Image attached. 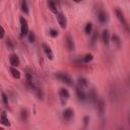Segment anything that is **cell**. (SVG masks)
I'll list each match as a JSON object with an SVG mask.
<instances>
[{
    "instance_id": "2",
    "label": "cell",
    "mask_w": 130,
    "mask_h": 130,
    "mask_svg": "<svg viewBox=\"0 0 130 130\" xmlns=\"http://www.w3.org/2000/svg\"><path fill=\"white\" fill-rule=\"evenodd\" d=\"M115 13H116V15H117L118 19L120 20V22L122 23V25L125 27L126 31H129L128 22H127V20H126V18H125V16H124V13L122 12V10H121V9H119V8H116V9H115Z\"/></svg>"
},
{
    "instance_id": "29",
    "label": "cell",
    "mask_w": 130,
    "mask_h": 130,
    "mask_svg": "<svg viewBox=\"0 0 130 130\" xmlns=\"http://www.w3.org/2000/svg\"><path fill=\"white\" fill-rule=\"evenodd\" d=\"M88 122H89V117L85 116V117L83 118V123H84V125H87V124H88Z\"/></svg>"
},
{
    "instance_id": "13",
    "label": "cell",
    "mask_w": 130,
    "mask_h": 130,
    "mask_svg": "<svg viewBox=\"0 0 130 130\" xmlns=\"http://www.w3.org/2000/svg\"><path fill=\"white\" fill-rule=\"evenodd\" d=\"M0 122H1V124L5 125V126H10V122H9L8 118L6 117V113L5 112H2L1 117H0Z\"/></svg>"
},
{
    "instance_id": "18",
    "label": "cell",
    "mask_w": 130,
    "mask_h": 130,
    "mask_svg": "<svg viewBox=\"0 0 130 130\" xmlns=\"http://www.w3.org/2000/svg\"><path fill=\"white\" fill-rule=\"evenodd\" d=\"M91 30H92V24L90 22H87L86 25H85V28H84V31L86 35H90L91 34Z\"/></svg>"
},
{
    "instance_id": "11",
    "label": "cell",
    "mask_w": 130,
    "mask_h": 130,
    "mask_svg": "<svg viewBox=\"0 0 130 130\" xmlns=\"http://www.w3.org/2000/svg\"><path fill=\"white\" fill-rule=\"evenodd\" d=\"M98 18H99V20L101 21V22H106L107 21V19H108V16H107V13L104 11V10H100L99 12H98Z\"/></svg>"
},
{
    "instance_id": "25",
    "label": "cell",
    "mask_w": 130,
    "mask_h": 130,
    "mask_svg": "<svg viewBox=\"0 0 130 130\" xmlns=\"http://www.w3.org/2000/svg\"><path fill=\"white\" fill-rule=\"evenodd\" d=\"M2 99H3V103H4V105L6 106V107H8V98H7V95L3 92L2 93Z\"/></svg>"
},
{
    "instance_id": "17",
    "label": "cell",
    "mask_w": 130,
    "mask_h": 130,
    "mask_svg": "<svg viewBox=\"0 0 130 130\" xmlns=\"http://www.w3.org/2000/svg\"><path fill=\"white\" fill-rule=\"evenodd\" d=\"M48 6H49V8L51 9V11L52 12H54V13H58V9H57V6H56V4L54 3V2H48Z\"/></svg>"
},
{
    "instance_id": "21",
    "label": "cell",
    "mask_w": 130,
    "mask_h": 130,
    "mask_svg": "<svg viewBox=\"0 0 130 130\" xmlns=\"http://www.w3.org/2000/svg\"><path fill=\"white\" fill-rule=\"evenodd\" d=\"M112 39H113V42H114L118 47H120V38H119L117 35H114Z\"/></svg>"
},
{
    "instance_id": "4",
    "label": "cell",
    "mask_w": 130,
    "mask_h": 130,
    "mask_svg": "<svg viewBox=\"0 0 130 130\" xmlns=\"http://www.w3.org/2000/svg\"><path fill=\"white\" fill-rule=\"evenodd\" d=\"M56 17H57V20H58L60 26H61L62 28H65L66 25H67V20H66V17L64 16V14L58 12V13L56 14Z\"/></svg>"
},
{
    "instance_id": "3",
    "label": "cell",
    "mask_w": 130,
    "mask_h": 130,
    "mask_svg": "<svg viewBox=\"0 0 130 130\" xmlns=\"http://www.w3.org/2000/svg\"><path fill=\"white\" fill-rule=\"evenodd\" d=\"M19 21H20V31H21V35L22 36L28 35V24H27L26 19L24 17H20Z\"/></svg>"
},
{
    "instance_id": "12",
    "label": "cell",
    "mask_w": 130,
    "mask_h": 130,
    "mask_svg": "<svg viewBox=\"0 0 130 130\" xmlns=\"http://www.w3.org/2000/svg\"><path fill=\"white\" fill-rule=\"evenodd\" d=\"M59 95L63 100H68L70 98V93H69V91L66 88H61L60 91H59Z\"/></svg>"
},
{
    "instance_id": "5",
    "label": "cell",
    "mask_w": 130,
    "mask_h": 130,
    "mask_svg": "<svg viewBox=\"0 0 130 130\" xmlns=\"http://www.w3.org/2000/svg\"><path fill=\"white\" fill-rule=\"evenodd\" d=\"M73 115H74V112H73V110L70 109V108L65 109V110L63 111V118H64L65 120H67V121H69V120L73 117Z\"/></svg>"
},
{
    "instance_id": "10",
    "label": "cell",
    "mask_w": 130,
    "mask_h": 130,
    "mask_svg": "<svg viewBox=\"0 0 130 130\" xmlns=\"http://www.w3.org/2000/svg\"><path fill=\"white\" fill-rule=\"evenodd\" d=\"M76 95H77V98H78L79 101H84V100L86 99L85 92H84L83 89L80 88V87H77V88H76Z\"/></svg>"
},
{
    "instance_id": "22",
    "label": "cell",
    "mask_w": 130,
    "mask_h": 130,
    "mask_svg": "<svg viewBox=\"0 0 130 130\" xmlns=\"http://www.w3.org/2000/svg\"><path fill=\"white\" fill-rule=\"evenodd\" d=\"M49 35H50L51 37L55 38V37L58 36V30H56V29H54V28H51V29L49 30Z\"/></svg>"
},
{
    "instance_id": "1",
    "label": "cell",
    "mask_w": 130,
    "mask_h": 130,
    "mask_svg": "<svg viewBox=\"0 0 130 130\" xmlns=\"http://www.w3.org/2000/svg\"><path fill=\"white\" fill-rule=\"evenodd\" d=\"M56 77L59 79V80H61L62 82H64V83H66V84H68V85H73V80H72V78L69 76V74L68 73H65V72H57L56 73Z\"/></svg>"
},
{
    "instance_id": "28",
    "label": "cell",
    "mask_w": 130,
    "mask_h": 130,
    "mask_svg": "<svg viewBox=\"0 0 130 130\" xmlns=\"http://www.w3.org/2000/svg\"><path fill=\"white\" fill-rule=\"evenodd\" d=\"M89 96H90V99L92 100V102H94V101H95V93H94V90H91V92H90Z\"/></svg>"
},
{
    "instance_id": "19",
    "label": "cell",
    "mask_w": 130,
    "mask_h": 130,
    "mask_svg": "<svg viewBox=\"0 0 130 130\" xmlns=\"http://www.w3.org/2000/svg\"><path fill=\"white\" fill-rule=\"evenodd\" d=\"M98 108H99V110H100L101 115H103V114H104V111H105V103H104L103 100H101V101L99 102V106H98Z\"/></svg>"
},
{
    "instance_id": "30",
    "label": "cell",
    "mask_w": 130,
    "mask_h": 130,
    "mask_svg": "<svg viewBox=\"0 0 130 130\" xmlns=\"http://www.w3.org/2000/svg\"><path fill=\"white\" fill-rule=\"evenodd\" d=\"M95 40H96V34H94L92 36V39H91V45H93L95 43Z\"/></svg>"
},
{
    "instance_id": "31",
    "label": "cell",
    "mask_w": 130,
    "mask_h": 130,
    "mask_svg": "<svg viewBox=\"0 0 130 130\" xmlns=\"http://www.w3.org/2000/svg\"><path fill=\"white\" fill-rule=\"evenodd\" d=\"M0 130H4V128H2V127H0Z\"/></svg>"
},
{
    "instance_id": "15",
    "label": "cell",
    "mask_w": 130,
    "mask_h": 130,
    "mask_svg": "<svg viewBox=\"0 0 130 130\" xmlns=\"http://www.w3.org/2000/svg\"><path fill=\"white\" fill-rule=\"evenodd\" d=\"M10 72H11V75H12L14 78H16V79L20 78V72H19L15 67H11V68H10Z\"/></svg>"
},
{
    "instance_id": "23",
    "label": "cell",
    "mask_w": 130,
    "mask_h": 130,
    "mask_svg": "<svg viewBox=\"0 0 130 130\" xmlns=\"http://www.w3.org/2000/svg\"><path fill=\"white\" fill-rule=\"evenodd\" d=\"M35 39H36L35 34H34L32 31H28V41H29L30 43H34V42H35Z\"/></svg>"
},
{
    "instance_id": "6",
    "label": "cell",
    "mask_w": 130,
    "mask_h": 130,
    "mask_svg": "<svg viewBox=\"0 0 130 130\" xmlns=\"http://www.w3.org/2000/svg\"><path fill=\"white\" fill-rule=\"evenodd\" d=\"M43 48H44V51H45L46 56L48 57V59L53 60V59H54V54H53V52H52L51 48H50L48 45H46V44H43Z\"/></svg>"
},
{
    "instance_id": "14",
    "label": "cell",
    "mask_w": 130,
    "mask_h": 130,
    "mask_svg": "<svg viewBox=\"0 0 130 130\" xmlns=\"http://www.w3.org/2000/svg\"><path fill=\"white\" fill-rule=\"evenodd\" d=\"M77 83H78V85H79V87H80V88L86 87V86L88 85V81H87V79H86V78H84V77H79V78H78Z\"/></svg>"
},
{
    "instance_id": "26",
    "label": "cell",
    "mask_w": 130,
    "mask_h": 130,
    "mask_svg": "<svg viewBox=\"0 0 130 130\" xmlns=\"http://www.w3.org/2000/svg\"><path fill=\"white\" fill-rule=\"evenodd\" d=\"M6 45H7V47H9V49H10V50H13V45H12V43H11V41H10V40H7Z\"/></svg>"
},
{
    "instance_id": "9",
    "label": "cell",
    "mask_w": 130,
    "mask_h": 130,
    "mask_svg": "<svg viewBox=\"0 0 130 130\" xmlns=\"http://www.w3.org/2000/svg\"><path fill=\"white\" fill-rule=\"evenodd\" d=\"M102 40H103V43L108 45L109 44V41H110V34H109V30L108 29H104L103 32H102Z\"/></svg>"
},
{
    "instance_id": "8",
    "label": "cell",
    "mask_w": 130,
    "mask_h": 130,
    "mask_svg": "<svg viewBox=\"0 0 130 130\" xmlns=\"http://www.w3.org/2000/svg\"><path fill=\"white\" fill-rule=\"evenodd\" d=\"M66 45H67V48H68L69 51L74 50V47H75L74 46V41H73L71 36H67V38H66Z\"/></svg>"
},
{
    "instance_id": "7",
    "label": "cell",
    "mask_w": 130,
    "mask_h": 130,
    "mask_svg": "<svg viewBox=\"0 0 130 130\" xmlns=\"http://www.w3.org/2000/svg\"><path fill=\"white\" fill-rule=\"evenodd\" d=\"M9 62H10V64H11L13 67L18 66L19 63H20L19 58H18V56H17L16 54H13V55H11V56L9 57Z\"/></svg>"
},
{
    "instance_id": "16",
    "label": "cell",
    "mask_w": 130,
    "mask_h": 130,
    "mask_svg": "<svg viewBox=\"0 0 130 130\" xmlns=\"http://www.w3.org/2000/svg\"><path fill=\"white\" fill-rule=\"evenodd\" d=\"M20 6H21V10H22V12H24L25 14H28V12H29V10H28V5H27V2L26 1H21V3H20Z\"/></svg>"
},
{
    "instance_id": "27",
    "label": "cell",
    "mask_w": 130,
    "mask_h": 130,
    "mask_svg": "<svg viewBox=\"0 0 130 130\" xmlns=\"http://www.w3.org/2000/svg\"><path fill=\"white\" fill-rule=\"evenodd\" d=\"M4 35H5V30H4V28L0 25V39H2V38L4 37Z\"/></svg>"
},
{
    "instance_id": "20",
    "label": "cell",
    "mask_w": 130,
    "mask_h": 130,
    "mask_svg": "<svg viewBox=\"0 0 130 130\" xmlns=\"http://www.w3.org/2000/svg\"><path fill=\"white\" fill-rule=\"evenodd\" d=\"M92 59H93V56H92V54H86V55L83 57V61H84L85 63H88V62H90Z\"/></svg>"
},
{
    "instance_id": "24",
    "label": "cell",
    "mask_w": 130,
    "mask_h": 130,
    "mask_svg": "<svg viewBox=\"0 0 130 130\" xmlns=\"http://www.w3.org/2000/svg\"><path fill=\"white\" fill-rule=\"evenodd\" d=\"M21 119H22V121H25L27 119V111L26 110L21 111Z\"/></svg>"
}]
</instances>
